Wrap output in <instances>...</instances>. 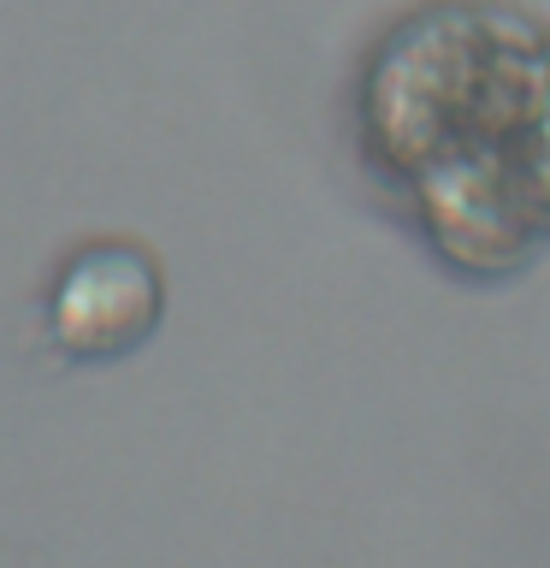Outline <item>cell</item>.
<instances>
[{"label": "cell", "mask_w": 550, "mask_h": 568, "mask_svg": "<svg viewBox=\"0 0 550 568\" xmlns=\"http://www.w3.org/2000/svg\"><path fill=\"white\" fill-rule=\"evenodd\" d=\"M166 320V266L131 237H89L53 266L42 296L48 344L78 367L136 355Z\"/></svg>", "instance_id": "cell-1"}]
</instances>
